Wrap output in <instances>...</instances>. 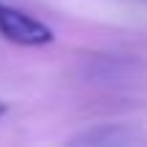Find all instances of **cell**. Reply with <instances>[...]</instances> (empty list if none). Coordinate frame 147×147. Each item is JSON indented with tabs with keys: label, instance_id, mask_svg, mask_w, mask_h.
Masks as SVG:
<instances>
[{
	"label": "cell",
	"instance_id": "obj_1",
	"mask_svg": "<svg viewBox=\"0 0 147 147\" xmlns=\"http://www.w3.org/2000/svg\"><path fill=\"white\" fill-rule=\"evenodd\" d=\"M0 36L16 47H47L55 41L49 25L5 3H0Z\"/></svg>",
	"mask_w": 147,
	"mask_h": 147
},
{
	"label": "cell",
	"instance_id": "obj_2",
	"mask_svg": "<svg viewBox=\"0 0 147 147\" xmlns=\"http://www.w3.org/2000/svg\"><path fill=\"white\" fill-rule=\"evenodd\" d=\"M3 115H5V106H3V104H0V117H3Z\"/></svg>",
	"mask_w": 147,
	"mask_h": 147
},
{
	"label": "cell",
	"instance_id": "obj_3",
	"mask_svg": "<svg viewBox=\"0 0 147 147\" xmlns=\"http://www.w3.org/2000/svg\"><path fill=\"white\" fill-rule=\"evenodd\" d=\"M144 3H147V0H144Z\"/></svg>",
	"mask_w": 147,
	"mask_h": 147
}]
</instances>
